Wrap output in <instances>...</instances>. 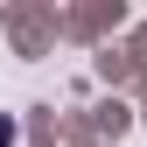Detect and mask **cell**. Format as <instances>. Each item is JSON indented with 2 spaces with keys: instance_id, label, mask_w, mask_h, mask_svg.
Instances as JSON below:
<instances>
[{
  "instance_id": "cell-1",
  "label": "cell",
  "mask_w": 147,
  "mask_h": 147,
  "mask_svg": "<svg viewBox=\"0 0 147 147\" xmlns=\"http://www.w3.org/2000/svg\"><path fill=\"white\" fill-rule=\"evenodd\" d=\"M14 133H21V126H14L7 112H0V147H14Z\"/></svg>"
}]
</instances>
